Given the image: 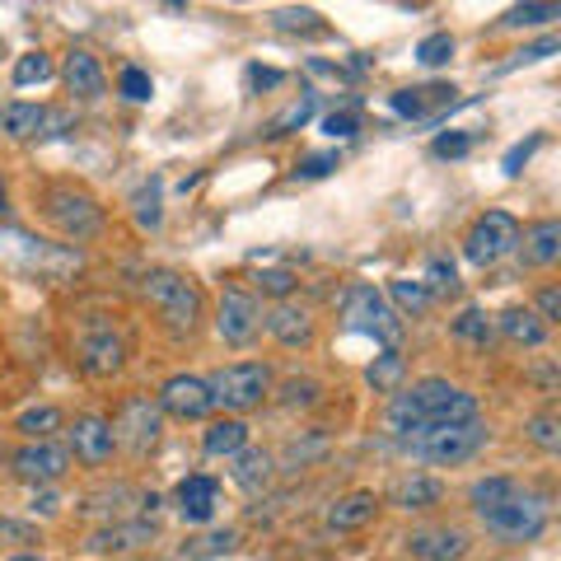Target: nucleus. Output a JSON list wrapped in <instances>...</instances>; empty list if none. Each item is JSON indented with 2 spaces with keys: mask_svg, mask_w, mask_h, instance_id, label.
<instances>
[{
  "mask_svg": "<svg viewBox=\"0 0 561 561\" xmlns=\"http://www.w3.org/2000/svg\"><path fill=\"white\" fill-rule=\"evenodd\" d=\"M408 552L416 561H459L468 552V534L463 529H445V524H426V529H412L408 538Z\"/></svg>",
  "mask_w": 561,
  "mask_h": 561,
  "instance_id": "obj_16",
  "label": "nucleus"
},
{
  "mask_svg": "<svg viewBox=\"0 0 561 561\" xmlns=\"http://www.w3.org/2000/svg\"><path fill=\"white\" fill-rule=\"evenodd\" d=\"M131 210H136L140 230H160V220H164V210H160V179L140 183V192L131 197Z\"/></svg>",
  "mask_w": 561,
  "mask_h": 561,
  "instance_id": "obj_33",
  "label": "nucleus"
},
{
  "mask_svg": "<svg viewBox=\"0 0 561 561\" xmlns=\"http://www.w3.org/2000/svg\"><path fill=\"white\" fill-rule=\"evenodd\" d=\"M66 468H70V454H66L61 445H51V440H28L24 449L10 454V472H14L20 482H33V486L61 482Z\"/></svg>",
  "mask_w": 561,
  "mask_h": 561,
  "instance_id": "obj_11",
  "label": "nucleus"
},
{
  "mask_svg": "<svg viewBox=\"0 0 561 561\" xmlns=\"http://www.w3.org/2000/svg\"><path fill=\"white\" fill-rule=\"evenodd\" d=\"M342 164V154L337 150H319V154H305L300 164H295V179L300 183H319V179H328L332 169Z\"/></svg>",
  "mask_w": 561,
  "mask_h": 561,
  "instance_id": "obj_40",
  "label": "nucleus"
},
{
  "mask_svg": "<svg viewBox=\"0 0 561 561\" xmlns=\"http://www.w3.org/2000/svg\"><path fill=\"white\" fill-rule=\"evenodd\" d=\"M538 146H542V136H529V140H519V146H511V150H505L501 169L511 173V179H519V173H524V164L534 160V150H538Z\"/></svg>",
  "mask_w": 561,
  "mask_h": 561,
  "instance_id": "obj_48",
  "label": "nucleus"
},
{
  "mask_svg": "<svg viewBox=\"0 0 561 561\" xmlns=\"http://www.w3.org/2000/svg\"><path fill=\"white\" fill-rule=\"evenodd\" d=\"M154 524L150 519H131V524H108V529L90 534V542L84 548L90 552H131V548H146V542H154Z\"/></svg>",
  "mask_w": 561,
  "mask_h": 561,
  "instance_id": "obj_20",
  "label": "nucleus"
},
{
  "mask_svg": "<svg viewBox=\"0 0 561 561\" xmlns=\"http://www.w3.org/2000/svg\"><path fill=\"white\" fill-rule=\"evenodd\" d=\"M313 113H319V94L309 90V94H300L286 113L272 122V131H267V136H290V131H300V127H309V122H313Z\"/></svg>",
  "mask_w": 561,
  "mask_h": 561,
  "instance_id": "obj_32",
  "label": "nucleus"
},
{
  "mask_svg": "<svg viewBox=\"0 0 561 561\" xmlns=\"http://www.w3.org/2000/svg\"><path fill=\"white\" fill-rule=\"evenodd\" d=\"M61 426H66L61 408H28V412H20V421H14V431H24L28 440H51Z\"/></svg>",
  "mask_w": 561,
  "mask_h": 561,
  "instance_id": "obj_31",
  "label": "nucleus"
},
{
  "mask_svg": "<svg viewBox=\"0 0 561 561\" xmlns=\"http://www.w3.org/2000/svg\"><path fill=\"white\" fill-rule=\"evenodd\" d=\"M383 300L393 305L398 319H402V313H412V319H416L421 309H431V290L421 286V280H408V276H402V280H389V295H383Z\"/></svg>",
  "mask_w": 561,
  "mask_h": 561,
  "instance_id": "obj_30",
  "label": "nucleus"
},
{
  "mask_svg": "<svg viewBox=\"0 0 561 561\" xmlns=\"http://www.w3.org/2000/svg\"><path fill=\"white\" fill-rule=\"evenodd\" d=\"M472 416H478V398L468 389H459V383L431 375V379H416L412 389H398L389 398V408H383V431L402 445L426 426H449V421H472Z\"/></svg>",
  "mask_w": 561,
  "mask_h": 561,
  "instance_id": "obj_1",
  "label": "nucleus"
},
{
  "mask_svg": "<svg viewBox=\"0 0 561 561\" xmlns=\"http://www.w3.org/2000/svg\"><path fill=\"white\" fill-rule=\"evenodd\" d=\"M319 393L323 389L313 379H286V383H280V408H313Z\"/></svg>",
  "mask_w": 561,
  "mask_h": 561,
  "instance_id": "obj_42",
  "label": "nucleus"
},
{
  "mask_svg": "<svg viewBox=\"0 0 561 561\" xmlns=\"http://www.w3.org/2000/svg\"><path fill=\"white\" fill-rule=\"evenodd\" d=\"M66 454L70 459H80V463H90V468H99V463H108L113 459V449H117V440H113V421H103V416H76L66 426Z\"/></svg>",
  "mask_w": 561,
  "mask_h": 561,
  "instance_id": "obj_12",
  "label": "nucleus"
},
{
  "mask_svg": "<svg viewBox=\"0 0 561 561\" xmlns=\"http://www.w3.org/2000/svg\"><path fill=\"white\" fill-rule=\"evenodd\" d=\"M230 478H234L239 491H249V496H262V491H267V482H272V454H267V449H239Z\"/></svg>",
  "mask_w": 561,
  "mask_h": 561,
  "instance_id": "obj_25",
  "label": "nucleus"
},
{
  "mask_svg": "<svg viewBox=\"0 0 561 561\" xmlns=\"http://www.w3.org/2000/svg\"><path fill=\"white\" fill-rule=\"evenodd\" d=\"M491 445V431L482 426V416L472 421H449V426H426L416 431L412 440H402V449L426 459L435 468H454V463H468Z\"/></svg>",
  "mask_w": 561,
  "mask_h": 561,
  "instance_id": "obj_2",
  "label": "nucleus"
},
{
  "mask_svg": "<svg viewBox=\"0 0 561 561\" xmlns=\"http://www.w3.org/2000/svg\"><path fill=\"white\" fill-rule=\"evenodd\" d=\"M267 332H272L280 346H309V342H313V313H309L305 305L280 300V305L267 313Z\"/></svg>",
  "mask_w": 561,
  "mask_h": 561,
  "instance_id": "obj_19",
  "label": "nucleus"
},
{
  "mask_svg": "<svg viewBox=\"0 0 561 561\" xmlns=\"http://www.w3.org/2000/svg\"><path fill=\"white\" fill-rule=\"evenodd\" d=\"M552 20H561L557 5H515V10L501 14V28H538V24H552Z\"/></svg>",
  "mask_w": 561,
  "mask_h": 561,
  "instance_id": "obj_37",
  "label": "nucleus"
},
{
  "mask_svg": "<svg viewBox=\"0 0 561 561\" xmlns=\"http://www.w3.org/2000/svg\"><path fill=\"white\" fill-rule=\"evenodd\" d=\"M421 286H426L431 300H435V295H449L454 286H459V272H454L449 257H431L426 262V276H421Z\"/></svg>",
  "mask_w": 561,
  "mask_h": 561,
  "instance_id": "obj_39",
  "label": "nucleus"
},
{
  "mask_svg": "<svg viewBox=\"0 0 561 561\" xmlns=\"http://www.w3.org/2000/svg\"><path fill=\"white\" fill-rule=\"evenodd\" d=\"M280 80H286V76L272 70V66H249V90H276Z\"/></svg>",
  "mask_w": 561,
  "mask_h": 561,
  "instance_id": "obj_52",
  "label": "nucleus"
},
{
  "mask_svg": "<svg viewBox=\"0 0 561 561\" xmlns=\"http://www.w3.org/2000/svg\"><path fill=\"white\" fill-rule=\"evenodd\" d=\"M43 127H47L43 103H10V108H0V131L10 140H43Z\"/></svg>",
  "mask_w": 561,
  "mask_h": 561,
  "instance_id": "obj_26",
  "label": "nucleus"
},
{
  "mask_svg": "<svg viewBox=\"0 0 561 561\" xmlns=\"http://www.w3.org/2000/svg\"><path fill=\"white\" fill-rule=\"evenodd\" d=\"M57 70H51V57L47 51H24L20 61H14V84L20 90H28V84H47Z\"/></svg>",
  "mask_w": 561,
  "mask_h": 561,
  "instance_id": "obj_35",
  "label": "nucleus"
},
{
  "mask_svg": "<svg viewBox=\"0 0 561 561\" xmlns=\"http://www.w3.org/2000/svg\"><path fill=\"white\" fill-rule=\"evenodd\" d=\"M61 76H66V90L76 99H84V103H99L103 90H108V76H103L99 57H94V51H84V47L66 51V70H61Z\"/></svg>",
  "mask_w": 561,
  "mask_h": 561,
  "instance_id": "obj_18",
  "label": "nucleus"
},
{
  "mask_svg": "<svg viewBox=\"0 0 561 561\" xmlns=\"http://www.w3.org/2000/svg\"><path fill=\"white\" fill-rule=\"evenodd\" d=\"M10 561H43V557H38V552H14Z\"/></svg>",
  "mask_w": 561,
  "mask_h": 561,
  "instance_id": "obj_54",
  "label": "nucleus"
},
{
  "mask_svg": "<svg viewBox=\"0 0 561 561\" xmlns=\"http://www.w3.org/2000/svg\"><path fill=\"white\" fill-rule=\"evenodd\" d=\"M154 408L169 412V416H179V421H202L216 402H210V389H206V379L197 375H173L164 379V389L160 398H154Z\"/></svg>",
  "mask_w": 561,
  "mask_h": 561,
  "instance_id": "obj_14",
  "label": "nucleus"
},
{
  "mask_svg": "<svg viewBox=\"0 0 561 561\" xmlns=\"http://www.w3.org/2000/svg\"><path fill=\"white\" fill-rule=\"evenodd\" d=\"M257 290H262V295H276V300H286V295L295 290V272H286V267L262 272V276H257Z\"/></svg>",
  "mask_w": 561,
  "mask_h": 561,
  "instance_id": "obj_50",
  "label": "nucleus"
},
{
  "mask_svg": "<svg viewBox=\"0 0 561 561\" xmlns=\"http://www.w3.org/2000/svg\"><path fill=\"white\" fill-rule=\"evenodd\" d=\"M342 323H346V332L375 337L383 351L402 346V319L393 313V305L383 300V290H375V286H351L342 295Z\"/></svg>",
  "mask_w": 561,
  "mask_h": 561,
  "instance_id": "obj_3",
  "label": "nucleus"
},
{
  "mask_svg": "<svg viewBox=\"0 0 561 561\" xmlns=\"http://www.w3.org/2000/svg\"><path fill=\"white\" fill-rule=\"evenodd\" d=\"M534 313H538L542 323H557V319H561V290H557V286H542V290H538V309H534Z\"/></svg>",
  "mask_w": 561,
  "mask_h": 561,
  "instance_id": "obj_51",
  "label": "nucleus"
},
{
  "mask_svg": "<svg viewBox=\"0 0 561 561\" xmlns=\"http://www.w3.org/2000/svg\"><path fill=\"white\" fill-rule=\"evenodd\" d=\"M173 501H179V515L187 524H210V515H216V505H220V482L206 478V472H192V478L179 482Z\"/></svg>",
  "mask_w": 561,
  "mask_h": 561,
  "instance_id": "obj_17",
  "label": "nucleus"
},
{
  "mask_svg": "<svg viewBox=\"0 0 561 561\" xmlns=\"http://www.w3.org/2000/svg\"><path fill=\"white\" fill-rule=\"evenodd\" d=\"M431 150L440 154V160H463V154L472 150V136H468V131H440Z\"/></svg>",
  "mask_w": 561,
  "mask_h": 561,
  "instance_id": "obj_47",
  "label": "nucleus"
},
{
  "mask_svg": "<svg viewBox=\"0 0 561 561\" xmlns=\"http://www.w3.org/2000/svg\"><path fill=\"white\" fill-rule=\"evenodd\" d=\"M80 360H84V370L90 375H113V370H122V337L113 332V323H103L99 313L90 323H84V332H80Z\"/></svg>",
  "mask_w": 561,
  "mask_h": 561,
  "instance_id": "obj_15",
  "label": "nucleus"
},
{
  "mask_svg": "<svg viewBox=\"0 0 561 561\" xmlns=\"http://www.w3.org/2000/svg\"><path fill=\"white\" fill-rule=\"evenodd\" d=\"M529 440L538 445V449H548V454H557L561 449V426H557V416L552 412H538V416H529Z\"/></svg>",
  "mask_w": 561,
  "mask_h": 561,
  "instance_id": "obj_41",
  "label": "nucleus"
},
{
  "mask_svg": "<svg viewBox=\"0 0 561 561\" xmlns=\"http://www.w3.org/2000/svg\"><path fill=\"white\" fill-rule=\"evenodd\" d=\"M0 210H5V183H0Z\"/></svg>",
  "mask_w": 561,
  "mask_h": 561,
  "instance_id": "obj_55",
  "label": "nucleus"
},
{
  "mask_svg": "<svg viewBox=\"0 0 561 561\" xmlns=\"http://www.w3.org/2000/svg\"><path fill=\"white\" fill-rule=\"evenodd\" d=\"M146 300L173 332H192L202 319V290L179 272H150L146 276Z\"/></svg>",
  "mask_w": 561,
  "mask_h": 561,
  "instance_id": "obj_5",
  "label": "nucleus"
},
{
  "mask_svg": "<svg viewBox=\"0 0 561 561\" xmlns=\"http://www.w3.org/2000/svg\"><path fill=\"white\" fill-rule=\"evenodd\" d=\"M482 529L491 538H501V542H534L542 529H548V519H552V501L548 496H538V491H515L505 505H496V511H482Z\"/></svg>",
  "mask_w": 561,
  "mask_h": 561,
  "instance_id": "obj_4",
  "label": "nucleus"
},
{
  "mask_svg": "<svg viewBox=\"0 0 561 561\" xmlns=\"http://www.w3.org/2000/svg\"><path fill=\"white\" fill-rule=\"evenodd\" d=\"M449 57H454V38H449V33H431V38L416 43V61L421 66H445Z\"/></svg>",
  "mask_w": 561,
  "mask_h": 561,
  "instance_id": "obj_43",
  "label": "nucleus"
},
{
  "mask_svg": "<svg viewBox=\"0 0 561 561\" xmlns=\"http://www.w3.org/2000/svg\"><path fill=\"white\" fill-rule=\"evenodd\" d=\"M459 90L454 84H421V90H393L389 94V108L398 117H412V122H440L445 113L459 108Z\"/></svg>",
  "mask_w": 561,
  "mask_h": 561,
  "instance_id": "obj_13",
  "label": "nucleus"
},
{
  "mask_svg": "<svg viewBox=\"0 0 561 561\" xmlns=\"http://www.w3.org/2000/svg\"><path fill=\"white\" fill-rule=\"evenodd\" d=\"M117 90L127 94L131 103H146V99L154 94V80H150L140 66H127V70H122V76H117Z\"/></svg>",
  "mask_w": 561,
  "mask_h": 561,
  "instance_id": "obj_45",
  "label": "nucleus"
},
{
  "mask_svg": "<svg viewBox=\"0 0 561 561\" xmlns=\"http://www.w3.org/2000/svg\"><path fill=\"white\" fill-rule=\"evenodd\" d=\"M206 389H210V402H216V408L249 412V408H257V402L272 393V370H267V365H257V360L225 365V370H216L206 379Z\"/></svg>",
  "mask_w": 561,
  "mask_h": 561,
  "instance_id": "obj_6",
  "label": "nucleus"
},
{
  "mask_svg": "<svg viewBox=\"0 0 561 561\" xmlns=\"http://www.w3.org/2000/svg\"><path fill=\"white\" fill-rule=\"evenodd\" d=\"M160 426H164V412L154 408L150 398H127L117 421H113V440L131 454H146L154 440H160Z\"/></svg>",
  "mask_w": 561,
  "mask_h": 561,
  "instance_id": "obj_10",
  "label": "nucleus"
},
{
  "mask_svg": "<svg viewBox=\"0 0 561 561\" xmlns=\"http://www.w3.org/2000/svg\"><path fill=\"white\" fill-rule=\"evenodd\" d=\"M519 491V482L515 478H482V482H472L468 486V501H472V511H496V505H505Z\"/></svg>",
  "mask_w": 561,
  "mask_h": 561,
  "instance_id": "obj_29",
  "label": "nucleus"
},
{
  "mask_svg": "<svg viewBox=\"0 0 561 561\" xmlns=\"http://www.w3.org/2000/svg\"><path fill=\"white\" fill-rule=\"evenodd\" d=\"M272 24L280 33H328V24L319 20V10H276Z\"/></svg>",
  "mask_w": 561,
  "mask_h": 561,
  "instance_id": "obj_38",
  "label": "nucleus"
},
{
  "mask_svg": "<svg viewBox=\"0 0 561 561\" xmlns=\"http://www.w3.org/2000/svg\"><path fill=\"white\" fill-rule=\"evenodd\" d=\"M519 249H524V262L529 267H552L561 257V220H534L529 230H519Z\"/></svg>",
  "mask_w": 561,
  "mask_h": 561,
  "instance_id": "obj_21",
  "label": "nucleus"
},
{
  "mask_svg": "<svg viewBox=\"0 0 561 561\" xmlns=\"http://www.w3.org/2000/svg\"><path fill=\"white\" fill-rule=\"evenodd\" d=\"M43 210H47V220L57 225V230L66 239H94L99 234V225H103V210L99 202L90 197V192H80V187H51L47 197H43Z\"/></svg>",
  "mask_w": 561,
  "mask_h": 561,
  "instance_id": "obj_8",
  "label": "nucleus"
},
{
  "mask_svg": "<svg viewBox=\"0 0 561 561\" xmlns=\"http://www.w3.org/2000/svg\"><path fill=\"white\" fill-rule=\"evenodd\" d=\"M360 131V117L351 113V108H342V113H328L323 117V136H332V140H351Z\"/></svg>",
  "mask_w": 561,
  "mask_h": 561,
  "instance_id": "obj_49",
  "label": "nucleus"
},
{
  "mask_svg": "<svg viewBox=\"0 0 561 561\" xmlns=\"http://www.w3.org/2000/svg\"><path fill=\"white\" fill-rule=\"evenodd\" d=\"M519 249V220L511 210H486L472 220V230L463 234V257L472 267H496L505 253Z\"/></svg>",
  "mask_w": 561,
  "mask_h": 561,
  "instance_id": "obj_7",
  "label": "nucleus"
},
{
  "mask_svg": "<svg viewBox=\"0 0 561 561\" xmlns=\"http://www.w3.org/2000/svg\"><path fill=\"white\" fill-rule=\"evenodd\" d=\"M202 449L210 459H234L239 449H249V426L239 416H225V421H210L202 431Z\"/></svg>",
  "mask_w": 561,
  "mask_h": 561,
  "instance_id": "obj_23",
  "label": "nucleus"
},
{
  "mask_svg": "<svg viewBox=\"0 0 561 561\" xmlns=\"http://www.w3.org/2000/svg\"><path fill=\"white\" fill-rule=\"evenodd\" d=\"M445 501V482L440 478H426V472H412V478L393 482L389 491V505H398V511H431V505Z\"/></svg>",
  "mask_w": 561,
  "mask_h": 561,
  "instance_id": "obj_22",
  "label": "nucleus"
},
{
  "mask_svg": "<svg viewBox=\"0 0 561 561\" xmlns=\"http://www.w3.org/2000/svg\"><path fill=\"white\" fill-rule=\"evenodd\" d=\"M230 548H234V529H216V534H202V538L183 542V557L187 561H206V557H225Z\"/></svg>",
  "mask_w": 561,
  "mask_h": 561,
  "instance_id": "obj_36",
  "label": "nucleus"
},
{
  "mask_svg": "<svg viewBox=\"0 0 561 561\" xmlns=\"http://www.w3.org/2000/svg\"><path fill=\"white\" fill-rule=\"evenodd\" d=\"M323 454H328V440H323V435H313V440H295L290 449H286V459H280V463H286V472H300L305 463H313V459H323Z\"/></svg>",
  "mask_w": 561,
  "mask_h": 561,
  "instance_id": "obj_44",
  "label": "nucleus"
},
{
  "mask_svg": "<svg viewBox=\"0 0 561 561\" xmlns=\"http://www.w3.org/2000/svg\"><path fill=\"white\" fill-rule=\"evenodd\" d=\"M402 375H408V360H402V351H383V356L370 360V370H365V383H370L375 393H398L402 389Z\"/></svg>",
  "mask_w": 561,
  "mask_h": 561,
  "instance_id": "obj_28",
  "label": "nucleus"
},
{
  "mask_svg": "<svg viewBox=\"0 0 561 561\" xmlns=\"http://www.w3.org/2000/svg\"><path fill=\"white\" fill-rule=\"evenodd\" d=\"M379 515V496L375 491H351V496H342L337 505L328 511V529H365Z\"/></svg>",
  "mask_w": 561,
  "mask_h": 561,
  "instance_id": "obj_24",
  "label": "nucleus"
},
{
  "mask_svg": "<svg viewBox=\"0 0 561 561\" xmlns=\"http://www.w3.org/2000/svg\"><path fill=\"white\" fill-rule=\"evenodd\" d=\"M257 328H262V309L249 290H239V286H225L220 290V305H216V332H220V342H230V346H249L257 337Z\"/></svg>",
  "mask_w": 561,
  "mask_h": 561,
  "instance_id": "obj_9",
  "label": "nucleus"
},
{
  "mask_svg": "<svg viewBox=\"0 0 561 561\" xmlns=\"http://www.w3.org/2000/svg\"><path fill=\"white\" fill-rule=\"evenodd\" d=\"M449 332H454L459 342H468V346H486V342H491V332H496V328H491V319H486L482 309H463L459 319L449 323Z\"/></svg>",
  "mask_w": 561,
  "mask_h": 561,
  "instance_id": "obj_34",
  "label": "nucleus"
},
{
  "mask_svg": "<svg viewBox=\"0 0 561 561\" xmlns=\"http://www.w3.org/2000/svg\"><path fill=\"white\" fill-rule=\"evenodd\" d=\"M57 491H33V515H57Z\"/></svg>",
  "mask_w": 561,
  "mask_h": 561,
  "instance_id": "obj_53",
  "label": "nucleus"
},
{
  "mask_svg": "<svg viewBox=\"0 0 561 561\" xmlns=\"http://www.w3.org/2000/svg\"><path fill=\"white\" fill-rule=\"evenodd\" d=\"M491 328H501L515 346H542V342H548V323H542L534 309H519V305H515V309H505Z\"/></svg>",
  "mask_w": 561,
  "mask_h": 561,
  "instance_id": "obj_27",
  "label": "nucleus"
},
{
  "mask_svg": "<svg viewBox=\"0 0 561 561\" xmlns=\"http://www.w3.org/2000/svg\"><path fill=\"white\" fill-rule=\"evenodd\" d=\"M557 47H561L557 38H542V43H534V47H519V51H515V57H511V61H505V66H501V76H511V70H519V66H534V61H548V57H552V51H557Z\"/></svg>",
  "mask_w": 561,
  "mask_h": 561,
  "instance_id": "obj_46",
  "label": "nucleus"
}]
</instances>
